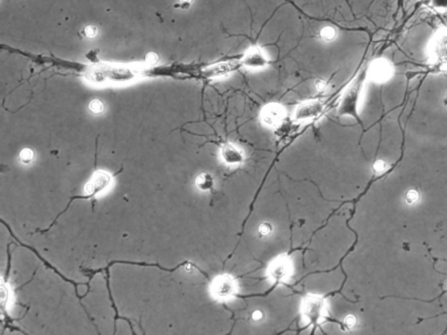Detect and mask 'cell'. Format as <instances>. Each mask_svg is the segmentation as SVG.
I'll return each instance as SVG.
<instances>
[{
    "instance_id": "obj_8",
    "label": "cell",
    "mask_w": 447,
    "mask_h": 335,
    "mask_svg": "<svg viewBox=\"0 0 447 335\" xmlns=\"http://www.w3.org/2000/svg\"><path fill=\"white\" fill-rule=\"evenodd\" d=\"M240 66H242L240 61L221 62L210 66L206 70V73L209 78L223 77L238 69Z\"/></svg>"
},
{
    "instance_id": "obj_16",
    "label": "cell",
    "mask_w": 447,
    "mask_h": 335,
    "mask_svg": "<svg viewBox=\"0 0 447 335\" xmlns=\"http://www.w3.org/2000/svg\"><path fill=\"white\" fill-rule=\"evenodd\" d=\"M32 158H33L32 151L28 150V149L24 150L21 152V154H20V159H21V161L24 163H30L31 162V160H32Z\"/></svg>"
},
{
    "instance_id": "obj_4",
    "label": "cell",
    "mask_w": 447,
    "mask_h": 335,
    "mask_svg": "<svg viewBox=\"0 0 447 335\" xmlns=\"http://www.w3.org/2000/svg\"><path fill=\"white\" fill-rule=\"evenodd\" d=\"M240 63L243 66L248 69H262L268 66L269 61L268 57L265 55L261 47L254 46L250 47L243 55Z\"/></svg>"
},
{
    "instance_id": "obj_2",
    "label": "cell",
    "mask_w": 447,
    "mask_h": 335,
    "mask_svg": "<svg viewBox=\"0 0 447 335\" xmlns=\"http://www.w3.org/2000/svg\"><path fill=\"white\" fill-rule=\"evenodd\" d=\"M428 65L435 72H447V27L435 31L426 46Z\"/></svg>"
},
{
    "instance_id": "obj_10",
    "label": "cell",
    "mask_w": 447,
    "mask_h": 335,
    "mask_svg": "<svg viewBox=\"0 0 447 335\" xmlns=\"http://www.w3.org/2000/svg\"><path fill=\"white\" fill-rule=\"evenodd\" d=\"M214 293L219 299H226L234 293V282L228 276L218 277L214 284Z\"/></svg>"
},
{
    "instance_id": "obj_14",
    "label": "cell",
    "mask_w": 447,
    "mask_h": 335,
    "mask_svg": "<svg viewBox=\"0 0 447 335\" xmlns=\"http://www.w3.org/2000/svg\"><path fill=\"white\" fill-rule=\"evenodd\" d=\"M428 7L440 13L447 12V0H426Z\"/></svg>"
},
{
    "instance_id": "obj_18",
    "label": "cell",
    "mask_w": 447,
    "mask_h": 335,
    "mask_svg": "<svg viewBox=\"0 0 447 335\" xmlns=\"http://www.w3.org/2000/svg\"><path fill=\"white\" fill-rule=\"evenodd\" d=\"M90 109L93 112V113H101L103 109V106L101 104V102L99 100H93L91 103H90Z\"/></svg>"
},
{
    "instance_id": "obj_7",
    "label": "cell",
    "mask_w": 447,
    "mask_h": 335,
    "mask_svg": "<svg viewBox=\"0 0 447 335\" xmlns=\"http://www.w3.org/2000/svg\"><path fill=\"white\" fill-rule=\"evenodd\" d=\"M110 181L111 177L109 174L103 171H98L86 186L88 194L94 196L95 194L106 189L110 183Z\"/></svg>"
},
{
    "instance_id": "obj_21",
    "label": "cell",
    "mask_w": 447,
    "mask_h": 335,
    "mask_svg": "<svg viewBox=\"0 0 447 335\" xmlns=\"http://www.w3.org/2000/svg\"><path fill=\"white\" fill-rule=\"evenodd\" d=\"M356 323H357V320H356V318H355L354 316H348L345 319V324H346L348 328H353V327H355Z\"/></svg>"
},
{
    "instance_id": "obj_20",
    "label": "cell",
    "mask_w": 447,
    "mask_h": 335,
    "mask_svg": "<svg viewBox=\"0 0 447 335\" xmlns=\"http://www.w3.org/2000/svg\"><path fill=\"white\" fill-rule=\"evenodd\" d=\"M386 167H387V166H386V162H384V161H381V160H379V161H377V162H375V164H374V170H375V171L377 172V173H381V172H383V171H385V170H386Z\"/></svg>"
},
{
    "instance_id": "obj_23",
    "label": "cell",
    "mask_w": 447,
    "mask_h": 335,
    "mask_svg": "<svg viewBox=\"0 0 447 335\" xmlns=\"http://www.w3.org/2000/svg\"><path fill=\"white\" fill-rule=\"evenodd\" d=\"M262 318H263V313H262L261 311H259V310H258V311H255V312H253V320H256V321H259V320H261Z\"/></svg>"
},
{
    "instance_id": "obj_9",
    "label": "cell",
    "mask_w": 447,
    "mask_h": 335,
    "mask_svg": "<svg viewBox=\"0 0 447 335\" xmlns=\"http://www.w3.org/2000/svg\"><path fill=\"white\" fill-rule=\"evenodd\" d=\"M324 309L323 301L318 298L307 299L304 305V312L312 322H317Z\"/></svg>"
},
{
    "instance_id": "obj_12",
    "label": "cell",
    "mask_w": 447,
    "mask_h": 335,
    "mask_svg": "<svg viewBox=\"0 0 447 335\" xmlns=\"http://www.w3.org/2000/svg\"><path fill=\"white\" fill-rule=\"evenodd\" d=\"M288 263L285 262L283 260H280L276 262V264L274 266H272V277H274L277 280H280V279H283L285 276L288 274Z\"/></svg>"
},
{
    "instance_id": "obj_19",
    "label": "cell",
    "mask_w": 447,
    "mask_h": 335,
    "mask_svg": "<svg viewBox=\"0 0 447 335\" xmlns=\"http://www.w3.org/2000/svg\"><path fill=\"white\" fill-rule=\"evenodd\" d=\"M418 199V194L415 190H411L409 191L407 196H406V201L408 204H413Z\"/></svg>"
},
{
    "instance_id": "obj_22",
    "label": "cell",
    "mask_w": 447,
    "mask_h": 335,
    "mask_svg": "<svg viewBox=\"0 0 447 335\" xmlns=\"http://www.w3.org/2000/svg\"><path fill=\"white\" fill-rule=\"evenodd\" d=\"M316 89L317 90H319L320 92H323V90L326 88V83L323 81H318L316 82Z\"/></svg>"
},
{
    "instance_id": "obj_11",
    "label": "cell",
    "mask_w": 447,
    "mask_h": 335,
    "mask_svg": "<svg viewBox=\"0 0 447 335\" xmlns=\"http://www.w3.org/2000/svg\"><path fill=\"white\" fill-rule=\"evenodd\" d=\"M221 155L225 162L230 165L240 164L244 160L241 151L231 143H226L222 146Z\"/></svg>"
},
{
    "instance_id": "obj_24",
    "label": "cell",
    "mask_w": 447,
    "mask_h": 335,
    "mask_svg": "<svg viewBox=\"0 0 447 335\" xmlns=\"http://www.w3.org/2000/svg\"><path fill=\"white\" fill-rule=\"evenodd\" d=\"M86 34L88 36H94L96 34V29L94 27H88L86 29Z\"/></svg>"
},
{
    "instance_id": "obj_5",
    "label": "cell",
    "mask_w": 447,
    "mask_h": 335,
    "mask_svg": "<svg viewBox=\"0 0 447 335\" xmlns=\"http://www.w3.org/2000/svg\"><path fill=\"white\" fill-rule=\"evenodd\" d=\"M324 105L319 100H309L299 105L295 112L294 119L297 122H303L315 119L323 113Z\"/></svg>"
},
{
    "instance_id": "obj_1",
    "label": "cell",
    "mask_w": 447,
    "mask_h": 335,
    "mask_svg": "<svg viewBox=\"0 0 447 335\" xmlns=\"http://www.w3.org/2000/svg\"><path fill=\"white\" fill-rule=\"evenodd\" d=\"M368 79V66H364L343 93L338 108L340 116H350L362 123L359 115V103L362 90Z\"/></svg>"
},
{
    "instance_id": "obj_17",
    "label": "cell",
    "mask_w": 447,
    "mask_h": 335,
    "mask_svg": "<svg viewBox=\"0 0 447 335\" xmlns=\"http://www.w3.org/2000/svg\"><path fill=\"white\" fill-rule=\"evenodd\" d=\"M272 231V225L268 223H262L259 228V232L261 233V236H264V237L270 235Z\"/></svg>"
},
{
    "instance_id": "obj_15",
    "label": "cell",
    "mask_w": 447,
    "mask_h": 335,
    "mask_svg": "<svg viewBox=\"0 0 447 335\" xmlns=\"http://www.w3.org/2000/svg\"><path fill=\"white\" fill-rule=\"evenodd\" d=\"M336 34H337V32H336V30L334 29V27H323V29L320 31L321 38L326 42L333 41L335 39Z\"/></svg>"
},
{
    "instance_id": "obj_6",
    "label": "cell",
    "mask_w": 447,
    "mask_h": 335,
    "mask_svg": "<svg viewBox=\"0 0 447 335\" xmlns=\"http://www.w3.org/2000/svg\"><path fill=\"white\" fill-rule=\"evenodd\" d=\"M284 118L283 108L278 104H269L261 112V119L270 127H276Z\"/></svg>"
},
{
    "instance_id": "obj_26",
    "label": "cell",
    "mask_w": 447,
    "mask_h": 335,
    "mask_svg": "<svg viewBox=\"0 0 447 335\" xmlns=\"http://www.w3.org/2000/svg\"><path fill=\"white\" fill-rule=\"evenodd\" d=\"M445 104H446V106H447V93L446 97H445Z\"/></svg>"
},
{
    "instance_id": "obj_13",
    "label": "cell",
    "mask_w": 447,
    "mask_h": 335,
    "mask_svg": "<svg viewBox=\"0 0 447 335\" xmlns=\"http://www.w3.org/2000/svg\"><path fill=\"white\" fill-rule=\"evenodd\" d=\"M197 186L201 190H210L213 188V178L209 174H201L197 178Z\"/></svg>"
},
{
    "instance_id": "obj_3",
    "label": "cell",
    "mask_w": 447,
    "mask_h": 335,
    "mask_svg": "<svg viewBox=\"0 0 447 335\" xmlns=\"http://www.w3.org/2000/svg\"><path fill=\"white\" fill-rule=\"evenodd\" d=\"M394 66L385 58L375 60L368 66V78L377 84L388 82L394 75Z\"/></svg>"
},
{
    "instance_id": "obj_25",
    "label": "cell",
    "mask_w": 447,
    "mask_h": 335,
    "mask_svg": "<svg viewBox=\"0 0 447 335\" xmlns=\"http://www.w3.org/2000/svg\"><path fill=\"white\" fill-rule=\"evenodd\" d=\"M181 6L183 8L189 7L191 4V0H180Z\"/></svg>"
}]
</instances>
